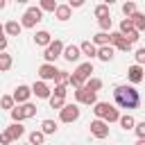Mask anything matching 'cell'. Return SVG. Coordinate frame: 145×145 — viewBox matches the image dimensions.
<instances>
[{
	"mask_svg": "<svg viewBox=\"0 0 145 145\" xmlns=\"http://www.w3.org/2000/svg\"><path fill=\"white\" fill-rule=\"evenodd\" d=\"M113 100H116V104L120 106V109H138V104H140V93L136 91V86H131V84H118L116 88H113Z\"/></svg>",
	"mask_w": 145,
	"mask_h": 145,
	"instance_id": "6da1fadb",
	"label": "cell"
},
{
	"mask_svg": "<svg viewBox=\"0 0 145 145\" xmlns=\"http://www.w3.org/2000/svg\"><path fill=\"white\" fill-rule=\"evenodd\" d=\"M93 113H95L97 120H104L106 125L120 120V111H118L113 104H109V102H95V104H93Z\"/></svg>",
	"mask_w": 145,
	"mask_h": 145,
	"instance_id": "7a4b0ae2",
	"label": "cell"
},
{
	"mask_svg": "<svg viewBox=\"0 0 145 145\" xmlns=\"http://www.w3.org/2000/svg\"><path fill=\"white\" fill-rule=\"evenodd\" d=\"M36 104H32V102H25V104H18V106H14L9 113H11V120L14 122H23V120H27V118H34L36 116Z\"/></svg>",
	"mask_w": 145,
	"mask_h": 145,
	"instance_id": "3957f363",
	"label": "cell"
},
{
	"mask_svg": "<svg viewBox=\"0 0 145 145\" xmlns=\"http://www.w3.org/2000/svg\"><path fill=\"white\" fill-rule=\"evenodd\" d=\"M41 20H43V11H41L39 7H29V9L23 14L20 27H27V29H32V27H36Z\"/></svg>",
	"mask_w": 145,
	"mask_h": 145,
	"instance_id": "277c9868",
	"label": "cell"
},
{
	"mask_svg": "<svg viewBox=\"0 0 145 145\" xmlns=\"http://www.w3.org/2000/svg\"><path fill=\"white\" fill-rule=\"evenodd\" d=\"M63 54V41H59V39H54L48 48H45V52H43V57H45V63H54L59 57Z\"/></svg>",
	"mask_w": 145,
	"mask_h": 145,
	"instance_id": "5b68a950",
	"label": "cell"
},
{
	"mask_svg": "<svg viewBox=\"0 0 145 145\" xmlns=\"http://www.w3.org/2000/svg\"><path fill=\"white\" fill-rule=\"evenodd\" d=\"M109 45L113 50H122V52H129L131 50V43L120 34V32H109Z\"/></svg>",
	"mask_w": 145,
	"mask_h": 145,
	"instance_id": "8992f818",
	"label": "cell"
},
{
	"mask_svg": "<svg viewBox=\"0 0 145 145\" xmlns=\"http://www.w3.org/2000/svg\"><path fill=\"white\" fill-rule=\"evenodd\" d=\"M79 113H82V111H79V104H77V102H75V104H66V106L59 111V120H61V122H75V120L79 118Z\"/></svg>",
	"mask_w": 145,
	"mask_h": 145,
	"instance_id": "52a82bcc",
	"label": "cell"
},
{
	"mask_svg": "<svg viewBox=\"0 0 145 145\" xmlns=\"http://www.w3.org/2000/svg\"><path fill=\"white\" fill-rule=\"evenodd\" d=\"M75 100H77V104H88V106H93V104L97 102L95 93L88 91V88H77V91H75Z\"/></svg>",
	"mask_w": 145,
	"mask_h": 145,
	"instance_id": "ba28073f",
	"label": "cell"
},
{
	"mask_svg": "<svg viewBox=\"0 0 145 145\" xmlns=\"http://www.w3.org/2000/svg\"><path fill=\"white\" fill-rule=\"evenodd\" d=\"M29 88H32V95H36L39 100H50V95H52L50 86H48L45 82H41V79H39V82H34Z\"/></svg>",
	"mask_w": 145,
	"mask_h": 145,
	"instance_id": "9c48e42d",
	"label": "cell"
},
{
	"mask_svg": "<svg viewBox=\"0 0 145 145\" xmlns=\"http://www.w3.org/2000/svg\"><path fill=\"white\" fill-rule=\"evenodd\" d=\"M88 127H91V134H93L95 138H100V140L109 136V125H106L104 120H97V118H95V120H93Z\"/></svg>",
	"mask_w": 145,
	"mask_h": 145,
	"instance_id": "30bf717a",
	"label": "cell"
},
{
	"mask_svg": "<svg viewBox=\"0 0 145 145\" xmlns=\"http://www.w3.org/2000/svg\"><path fill=\"white\" fill-rule=\"evenodd\" d=\"M143 75H145V68L138 66V63H134V66L127 68V79H129L131 86H134V84H140V82H143Z\"/></svg>",
	"mask_w": 145,
	"mask_h": 145,
	"instance_id": "8fae6325",
	"label": "cell"
},
{
	"mask_svg": "<svg viewBox=\"0 0 145 145\" xmlns=\"http://www.w3.org/2000/svg\"><path fill=\"white\" fill-rule=\"evenodd\" d=\"M29 95H32V88L29 86H25V84H20V86H16V91H14V102L16 104H25V102H29Z\"/></svg>",
	"mask_w": 145,
	"mask_h": 145,
	"instance_id": "7c38bea8",
	"label": "cell"
},
{
	"mask_svg": "<svg viewBox=\"0 0 145 145\" xmlns=\"http://www.w3.org/2000/svg\"><path fill=\"white\" fill-rule=\"evenodd\" d=\"M57 72H59V68H57L54 63H43V66H39V77H41V82L54 79Z\"/></svg>",
	"mask_w": 145,
	"mask_h": 145,
	"instance_id": "4fadbf2b",
	"label": "cell"
},
{
	"mask_svg": "<svg viewBox=\"0 0 145 145\" xmlns=\"http://www.w3.org/2000/svg\"><path fill=\"white\" fill-rule=\"evenodd\" d=\"M91 72H93V63H91V61H84V63H79V66H77V70H75L72 75L86 84V82L91 79Z\"/></svg>",
	"mask_w": 145,
	"mask_h": 145,
	"instance_id": "5bb4252c",
	"label": "cell"
},
{
	"mask_svg": "<svg viewBox=\"0 0 145 145\" xmlns=\"http://www.w3.org/2000/svg\"><path fill=\"white\" fill-rule=\"evenodd\" d=\"M68 63H75V61H79V57H82V52H79V45H63V54H61Z\"/></svg>",
	"mask_w": 145,
	"mask_h": 145,
	"instance_id": "9a60e30c",
	"label": "cell"
},
{
	"mask_svg": "<svg viewBox=\"0 0 145 145\" xmlns=\"http://www.w3.org/2000/svg\"><path fill=\"white\" fill-rule=\"evenodd\" d=\"M34 43H36V45H41V48H48V45L52 43V34H50V32H45V29H41V32H36V34H34Z\"/></svg>",
	"mask_w": 145,
	"mask_h": 145,
	"instance_id": "2e32d148",
	"label": "cell"
},
{
	"mask_svg": "<svg viewBox=\"0 0 145 145\" xmlns=\"http://www.w3.org/2000/svg\"><path fill=\"white\" fill-rule=\"evenodd\" d=\"M113 57H116V50H113L111 45H102V48H97V59H100V61L106 63V61H111Z\"/></svg>",
	"mask_w": 145,
	"mask_h": 145,
	"instance_id": "e0dca14e",
	"label": "cell"
},
{
	"mask_svg": "<svg viewBox=\"0 0 145 145\" xmlns=\"http://www.w3.org/2000/svg\"><path fill=\"white\" fill-rule=\"evenodd\" d=\"M7 134H9V138H11V140H16V138L25 136V127H23L20 122H11V125L7 127Z\"/></svg>",
	"mask_w": 145,
	"mask_h": 145,
	"instance_id": "ac0fdd59",
	"label": "cell"
},
{
	"mask_svg": "<svg viewBox=\"0 0 145 145\" xmlns=\"http://www.w3.org/2000/svg\"><path fill=\"white\" fill-rule=\"evenodd\" d=\"M79 52H82L84 57H88V59H95V57H97V48H95L91 41H84V43L79 45Z\"/></svg>",
	"mask_w": 145,
	"mask_h": 145,
	"instance_id": "d6986e66",
	"label": "cell"
},
{
	"mask_svg": "<svg viewBox=\"0 0 145 145\" xmlns=\"http://www.w3.org/2000/svg\"><path fill=\"white\" fill-rule=\"evenodd\" d=\"M54 16H57V20H68V18L72 16V9H70L68 5H57Z\"/></svg>",
	"mask_w": 145,
	"mask_h": 145,
	"instance_id": "ffe728a7",
	"label": "cell"
},
{
	"mask_svg": "<svg viewBox=\"0 0 145 145\" xmlns=\"http://www.w3.org/2000/svg\"><path fill=\"white\" fill-rule=\"evenodd\" d=\"M131 23H134V29L140 34V32H145V14H140V11H136L131 18H129Z\"/></svg>",
	"mask_w": 145,
	"mask_h": 145,
	"instance_id": "44dd1931",
	"label": "cell"
},
{
	"mask_svg": "<svg viewBox=\"0 0 145 145\" xmlns=\"http://www.w3.org/2000/svg\"><path fill=\"white\" fill-rule=\"evenodd\" d=\"M20 32H23V27L18 20H9L5 25V34H9V36H20Z\"/></svg>",
	"mask_w": 145,
	"mask_h": 145,
	"instance_id": "7402d4cb",
	"label": "cell"
},
{
	"mask_svg": "<svg viewBox=\"0 0 145 145\" xmlns=\"http://www.w3.org/2000/svg\"><path fill=\"white\" fill-rule=\"evenodd\" d=\"M120 127L125 129V131H131L134 127H136V120H134V116H129V113H125V116H120Z\"/></svg>",
	"mask_w": 145,
	"mask_h": 145,
	"instance_id": "603a6c76",
	"label": "cell"
},
{
	"mask_svg": "<svg viewBox=\"0 0 145 145\" xmlns=\"http://www.w3.org/2000/svg\"><path fill=\"white\" fill-rule=\"evenodd\" d=\"M41 131H43V136L54 134V131H57V122H54V120H50V118H45V120L41 122Z\"/></svg>",
	"mask_w": 145,
	"mask_h": 145,
	"instance_id": "cb8c5ba5",
	"label": "cell"
},
{
	"mask_svg": "<svg viewBox=\"0 0 145 145\" xmlns=\"http://www.w3.org/2000/svg\"><path fill=\"white\" fill-rule=\"evenodd\" d=\"M11 66H14V59H11V54H7V52H0V72H7Z\"/></svg>",
	"mask_w": 145,
	"mask_h": 145,
	"instance_id": "d4e9b609",
	"label": "cell"
},
{
	"mask_svg": "<svg viewBox=\"0 0 145 145\" xmlns=\"http://www.w3.org/2000/svg\"><path fill=\"white\" fill-rule=\"evenodd\" d=\"M95 48H102V45H109V34L106 32H97L95 36H93V41H91Z\"/></svg>",
	"mask_w": 145,
	"mask_h": 145,
	"instance_id": "484cf974",
	"label": "cell"
},
{
	"mask_svg": "<svg viewBox=\"0 0 145 145\" xmlns=\"http://www.w3.org/2000/svg\"><path fill=\"white\" fill-rule=\"evenodd\" d=\"M68 82H70V75H68L66 70H59L57 77H54V84H57V86H68Z\"/></svg>",
	"mask_w": 145,
	"mask_h": 145,
	"instance_id": "4316f807",
	"label": "cell"
},
{
	"mask_svg": "<svg viewBox=\"0 0 145 145\" xmlns=\"http://www.w3.org/2000/svg\"><path fill=\"white\" fill-rule=\"evenodd\" d=\"M84 88H88V91H93V93H97L100 88H102V79H97V77H91L86 84H84Z\"/></svg>",
	"mask_w": 145,
	"mask_h": 145,
	"instance_id": "83f0119b",
	"label": "cell"
},
{
	"mask_svg": "<svg viewBox=\"0 0 145 145\" xmlns=\"http://www.w3.org/2000/svg\"><path fill=\"white\" fill-rule=\"evenodd\" d=\"M57 5H59V2H54V0H41V2H39V9H41V11H52V14H54Z\"/></svg>",
	"mask_w": 145,
	"mask_h": 145,
	"instance_id": "f1b7e54d",
	"label": "cell"
},
{
	"mask_svg": "<svg viewBox=\"0 0 145 145\" xmlns=\"http://www.w3.org/2000/svg\"><path fill=\"white\" fill-rule=\"evenodd\" d=\"M43 140H45V136H43V131H32L29 134V145H43Z\"/></svg>",
	"mask_w": 145,
	"mask_h": 145,
	"instance_id": "f546056e",
	"label": "cell"
},
{
	"mask_svg": "<svg viewBox=\"0 0 145 145\" xmlns=\"http://www.w3.org/2000/svg\"><path fill=\"white\" fill-rule=\"evenodd\" d=\"M122 14H125V18H131L136 14V2H125L122 5Z\"/></svg>",
	"mask_w": 145,
	"mask_h": 145,
	"instance_id": "4dcf8cb0",
	"label": "cell"
},
{
	"mask_svg": "<svg viewBox=\"0 0 145 145\" xmlns=\"http://www.w3.org/2000/svg\"><path fill=\"white\" fill-rule=\"evenodd\" d=\"M95 16H97V20L111 16V14H109V5H106V2H104V5H97V7H95Z\"/></svg>",
	"mask_w": 145,
	"mask_h": 145,
	"instance_id": "1f68e13d",
	"label": "cell"
},
{
	"mask_svg": "<svg viewBox=\"0 0 145 145\" xmlns=\"http://www.w3.org/2000/svg\"><path fill=\"white\" fill-rule=\"evenodd\" d=\"M131 29H134V23H131L129 18H122V23H120V29H118V32L125 36V34H129Z\"/></svg>",
	"mask_w": 145,
	"mask_h": 145,
	"instance_id": "d6a6232c",
	"label": "cell"
},
{
	"mask_svg": "<svg viewBox=\"0 0 145 145\" xmlns=\"http://www.w3.org/2000/svg\"><path fill=\"white\" fill-rule=\"evenodd\" d=\"M0 106L11 111V109L16 106V102H14V97H11V95H2V97H0Z\"/></svg>",
	"mask_w": 145,
	"mask_h": 145,
	"instance_id": "836d02e7",
	"label": "cell"
},
{
	"mask_svg": "<svg viewBox=\"0 0 145 145\" xmlns=\"http://www.w3.org/2000/svg\"><path fill=\"white\" fill-rule=\"evenodd\" d=\"M63 106H66V100H61V97H52V95H50V109H59V111H61Z\"/></svg>",
	"mask_w": 145,
	"mask_h": 145,
	"instance_id": "e575fe53",
	"label": "cell"
},
{
	"mask_svg": "<svg viewBox=\"0 0 145 145\" xmlns=\"http://www.w3.org/2000/svg\"><path fill=\"white\" fill-rule=\"evenodd\" d=\"M97 23H100V29L109 34V29H111V23H113V20H111V16H106V18H100Z\"/></svg>",
	"mask_w": 145,
	"mask_h": 145,
	"instance_id": "d590c367",
	"label": "cell"
},
{
	"mask_svg": "<svg viewBox=\"0 0 145 145\" xmlns=\"http://www.w3.org/2000/svg\"><path fill=\"white\" fill-rule=\"evenodd\" d=\"M66 93H68V88H66V86H57V84H54L52 97H61V100H66Z\"/></svg>",
	"mask_w": 145,
	"mask_h": 145,
	"instance_id": "8d00e7d4",
	"label": "cell"
},
{
	"mask_svg": "<svg viewBox=\"0 0 145 145\" xmlns=\"http://www.w3.org/2000/svg\"><path fill=\"white\" fill-rule=\"evenodd\" d=\"M134 57H136V63L138 66H145V48H138Z\"/></svg>",
	"mask_w": 145,
	"mask_h": 145,
	"instance_id": "74e56055",
	"label": "cell"
},
{
	"mask_svg": "<svg viewBox=\"0 0 145 145\" xmlns=\"http://www.w3.org/2000/svg\"><path fill=\"white\" fill-rule=\"evenodd\" d=\"M134 131H136V136H138V138H145V120H143V122H136Z\"/></svg>",
	"mask_w": 145,
	"mask_h": 145,
	"instance_id": "f35d334b",
	"label": "cell"
},
{
	"mask_svg": "<svg viewBox=\"0 0 145 145\" xmlns=\"http://www.w3.org/2000/svg\"><path fill=\"white\" fill-rule=\"evenodd\" d=\"M125 39H127V41H129V43H131V45H134V43H136V41H138V39H140V36H138V32H136V29H131V32H129V34H125Z\"/></svg>",
	"mask_w": 145,
	"mask_h": 145,
	"instance_id": "ab89813d",
	"label": "cell"
},
{
	"mask_svg": "<svg viewBox=\"0 0 145 145\" xmlns=\"http://www.w3.org/2000/svg\"><path fill=\"white\" fill-rule=\"evenodd\" d=\"M0 145H11V138H9V134H7V131H2V134H0Z\"/></svg>",
	"mask_w": 145,
	"mask_h": 145,
	"instance_id": "60d3db41",
	"label": "cell"
},
{
	"mask_svg": "<svg viewBox=\"0 0 145 145\" xmlns=\"http://www.w3.org/2000/svg\"><path fill=\"white\" fill-rule=\"evenodd\" d=\"M82 5H84V0H70V2H68L70 9H77V7H82Z\"/></svg>",
	"mask_w": 145,
	"mask_h": 145,
	"instance_id": "b9f144b4",
	"label": "cell"
},
{
	"mask_svg": "<svg viewBox=\"0 0 145 145\" xmlns=\"http://www.w3.org/2000/svg\"><path fill=\"white\" fill-rule=\"evenodd\" d=\"M5 50H7V36L0 34V52H5Z\"/></svg>",
	"mask_w": 145,
	"mask_h": 145,
	"instance_id": "7bdbcfd3",
	"label": "cell"
},
{
	"mask_svg": "<svg viewBox=\"0 0 145 145\" xmlns=\"http://www.w3.org/2000/svg\"><path fill=\"white\" fill-rule=\"evenodd\" d=\"M136 145H145V138H138V140H136Z\"/></svg>",
	"mask_w": 145,
	"mask_h": 145,
	"instance_id": "ee69618b",
	"label": "cell"
},
{
	"mask_svg": "<svg viewBox=\"0 0 145 145\" xmlns=\"http://www.w3.org/2000/svg\"><path fill=\"white\" fill-rule=\"evenodd\" d=\"M5 5H7V2H5V0H0V9H5Z\"/></svg>",
	"mask_w": 145,
	"mask_h": 145,
	"instance_id": "f6af8a7d",
	"label": "cell"
},
{
	"mask_svg": "<svg viewBox=\"0 0 145 145\" xmlns=\"http://www.w3.org/2000/svg\"><path fill=\"white\" fill-rule=\"evenodd\" d=\"M0 34H5V25H0Z\"/></svg>",
	"mask_w": 145,
	"mask_h": 145,
	"instance_id": "bcb514c9",
	"label": "cell"
},
{
	"mask_svg": "<svg viewBox=\"0 0 145 145\" xmlns=\"http://www.w3.org/2000/svg\"><path fill=\"white\" fill-rule=\"evenodd\" d=\"M143 82H145V75H143Z\"/></svg>",
	"mask_w": 145,
	"mask_h": 145,
	"instance_id": "7dc6e473",
	"label": "cell"
},
{
	"mask_svg": "<svg viewBox=\"0 0 145 145\" xmlns=\"http://www.w3.org/2000/svg\"><path fill=\"white\" fill-rule=\"evenodd\" d=\"M27 145H29V143H27Z\"/></svg>",
	"mask_w": 145,
	"mask_h": 145,
	"instance_id": "c3c4849f",
	"label": "cell"
}]
</instances>
